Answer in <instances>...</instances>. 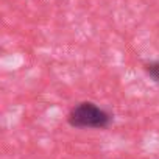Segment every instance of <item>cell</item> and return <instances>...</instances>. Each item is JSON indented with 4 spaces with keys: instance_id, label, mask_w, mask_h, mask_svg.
Listing matches in <instances>:
<instances>
[{
    "instance_id": "cell-1",
    "label": "cell",
    "mask_w": 159,
    "mask_h": 159,
    "mask_svg": "<svg viewBox=\"0 0 159 159\" xmlns=\"http://www.w3.org/2000/svg\"><path fill=\"white\" fill-rule=\"evenodd\" d=\"M67 122L73 128L105 129L111 125V114L92 102H83L69 112Z\"/></svg>"
},
{
    "instance_id": "cell-2",
    "label": "cell",
    "mask_w": 159,
    "mask_h": 159,
    "mask_svg": "<svg viewBox=\"0 0 159 159\" xmlns=\"http://www.w3.org/2000/svg\"><path fill=\"white\" fill-rule=\"evenodd\" d=\"M145 72L147 75L153 80L154 83L159 84V61H150L145 64Z\"/></svg>"
}]
</instances>
